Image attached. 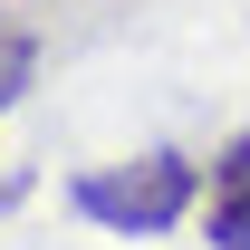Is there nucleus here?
I'll return each mask as SVG.
<instances>
[{
	"instance_id": "2",
	"label": "nucleus",
	"mask_w": 250,
	"mask_h": 250,
	"mask_svg": "<svg viewBox=\"0 0 250 250\" xmlns=\"http://www.w3.org/2000/svg\"><path fill=\"white\" fill-rule=\"evenodd\" d=\"M202 241L212 250H250V135H231L202 192Z\"/></svg>"
},
{
	"instance_id": "4",
	"label": "nucleus",
	"mask_w": 250,
	"mask_h": 250,
	"mask_svg": "<svg viewBox=\"0 0 250 250\" xmlns=\"http://www.w3.org/2000/svg\"><path fill=\"white\" fill-rule=\"evenodd\" d=\"M10 202H20V173H0V212H10Z\"/></svg>"
},
{
	"instance_id": "3",
	"label": "nucleus",
	"mask_w": 250,
	"mask_h": 250,
	"mask_svg": "<svg viewBox=\"0 0 250 250\" xmlns=\"http://www.w3.org/2000/svg\"><path fill=\"white\" fill-rule=\"evenodd\" d=\"M29 77H39V39L20 29V20H0V116L29 96Z\"/></svg>"
},
{
	"instance_id": "1",
	"label": "nucleus",
	"mask_w": 250,
	"mask_h": 250,
	"mask_svg": "<svg viewBox=\"0 0 250 250\" xmlns=\"http://www.w3.org/2000/svg\"><path fill=\"white\" fill-rule=\"evenodd\" d=\"M192 164L183 154H145V164H96V173H77L67 183V202L96 221V231H116V241H154V231H173V221L192 212Z\"/></svg>"
}]
</instances>
